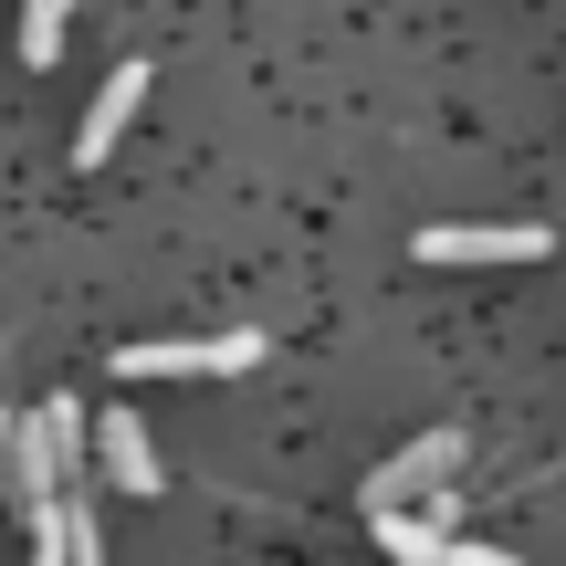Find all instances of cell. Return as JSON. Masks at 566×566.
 Returning a JSON list of instances; mask_svg holds the SVG:
<instances>
[{"mask_svg":"<svg viewBox=\"0 0 566 566\" xmlns=\"http://www.w3.org/2000/svg\"><path fill=\"white\" fill-rule=\"evenodd\" d=\"M367 525H378V556L388 566H430V556H441V514H420V504H388V514H367Z\"/></svg>","mask_w":566,"mask_h":566,"instance_id":"obj_6","label":"cell"},{"mask_svg":"<svg viewBox=\"0 0 566 566\" xmlns=\"http://www.w3.org/2000/svg\"><path fill=\"white\" fill-rule=\"evenodd\" d=\"M451 472H462V430H430V441H409L399 462H378V472H367V493H357V504H367V514L420 504V493H441Z\"/></svg>","mask_w":566,"mask_h":566,"instance_id":"obj_4","label":"cell"},{"mask_svg":"<svg viewBox=\"0 0 566 566\" xmlns=\"http://www.w3.org/2000/svg\"><path fill=\"white\" fill-rule=\"evenodd\" d=\"M137 105H147V63H116V74L95 84V116L74 126V158H84V168H105V158H116V137L137 126Z\"/></svg>","mask_w":566,"mask_h":566,"instance_id":"obj_5","label":"cell"},{"mask_svg":"<svg viewBox=\"0 0 566 566\" xmlns=\"http://www.w3.org/2000/svg\"><path fill=\"white\" fill-rule=\"evenodd\" d=\"M430 566H514L504 546H472V535H441V556H430Z\"/></svg>","mask_w":566,"mask_h":566,"instance_id":"obj_9","label":"cell"},{"mask_svg":"<svg viewBox=\"0 0 566 566\" xmlns=\"http://www.w3.org/2000/svg\"><path fill=\"white\" fill-rule=\"evenodd\" d=\"M263 367V336L231 325V336H126L116 346V378H242Z\"/></svg>","mask_w":566,"mask_h":566,"instance_id":"obj_1","label":"cell"},{"mask_svg":"<svg viewBox=\"0 0 566 566\" xmlns=\"http://www.w3.org/2000/svg\"><path fill=\"white\" fill-rule=\"evenodd\" d=\"M32 420H42V451H53V472L74 483V472H84V399H42Z\"/></svg>","mask_w":566,"mask_h":566,"instance_id":"obj_7","label":"cell"},{"mask_svg":"<svg viewBox=\"0 0 566 566\" xmlns=\"http://www.w3.org/2000/svg\"><path fill=\"white\" fill-rule=\"evenodd\" d=\"M63 21H74V0H21V63H63Z\"/></svg>","mask_w":566,"mask_h":566,"instance_id":"obj_8","label":"cell"},{"mask_svg":"<svg viewBox=\"0 0 566 566\" xmlns=\"http://www.w3.org/2000/svg\"><path fill=\"white\" fill-rule=\"evenodd\" d=\"M84 441H95V472L126 493V504H158V483H168V472H158V441H147V420H137V409H105Z\"/></svg>","mask_w":566,"mask_h":566,"instance_id":"obj_3","label":"cell"},{"mask_svg":"<svg viewBox=\"0 0 566 566\" xmlns=\"http://www.w3.org/2000/svg\"><path fill=\"white\" fill-rule=\"evenodd\" d=\"M420 263H535V252H556L535 221H430L420 242Z\"/></svg>","mask_w":566,"mask_h":566,"instance_id":"obj_2","label":"cell"}]
</instances>
